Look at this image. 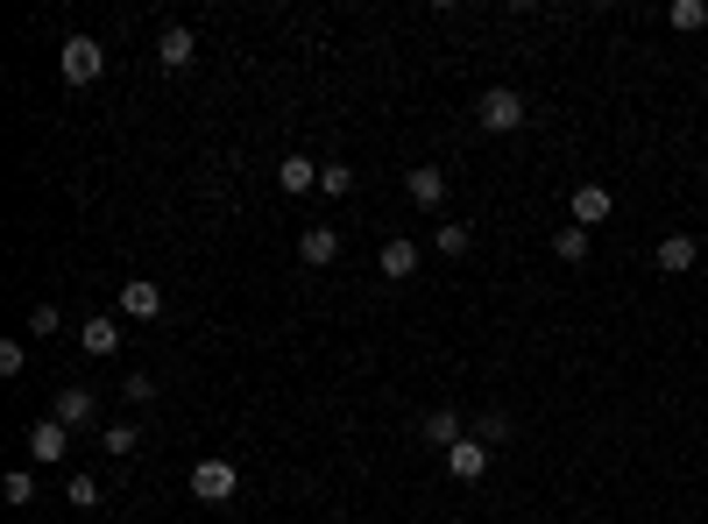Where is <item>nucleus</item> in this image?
Listing matches in <instances>:
<instances>
[{"instance_id":"obj_14","label":"nucleus","mask_w":708,"mask_h":524,"mask_svg":"<svg viewBox=\"0 0 708 524\" xmlns=\"http://www.w3.org/2000/svg\"><path fill=\"white\" fill-rule=\"evenodd\" d=\"M298 256H305L312 269H326V263L340 256V234L334 228H305V234H298Z\"/></svg>"},{"instance_id":"obj_10","label":"nucleus","mask_w":708,"mask_h":524,"mask_svg":"<svg viewBox=\"0 0 708 524\" xmlns=\"http://www.w3.org/2000/svg\"><path fill=\"white\" fill-rule=\"evenodd\" d=\"M659 269H666V277H687V269L701 263V242L695 234H666V242H659V256H652Z\"/></svg>"},{"instance_id":"obj_11","label":"nucleus","mask_w":708,"mask_h":524,"mask_svg":"<svg viewBox=\"0 0 708 524\" xmlns=\"http://www.w3.org/2000/svg\"><path fill=\"white\" fill-rule=\"evenodd\" d=\"M79 348L93 354V362H107V354H120V326L107 319V312H93V319L79 326Z\"/></svg>"},{"instance_id":"obj_6","label":"nucleus","mask_w":708,"mask_h":524,"mask_svg":"<svg viewBox=\"0 0 708 524\" xmlns=\"http://www.w3.org/2000/svg\"><path fill=\"white\" fill-rule=\"evenodd\" d=\"M404 191H411V206L440 213V206H446V171H440V163H418V171H404Z\"/></svg>"},{"instance_id":"obj_15","label":"nucleus","mask_w":708,"mask_h":524,"mask_svg":"<svg viewBox=\"0 0 708 524\" xmlns=\"http://www.w3.org/2000/svg\"><path fill=\"white\" fill-rule=\"evenodd\" d=\"M426 440L440 446V454H446V446H461V440H468V426H461V411H446V404H440V411H426Z\"/></svg>"},{"instance_id":"obj_7","label":"nucleus","mask_w":708,"mask_h":524,"mask_svg":"<svg viewBox=\"0 0 708 524\" xmlns=\"http://www.w3.org/2000/svg\"><path fill=\"white\" fill-rule=\"evenodd\" d=\"M191 57H199V36H191L185 22H171V28L156 36V65H163V71H185Z\"/></svg>"},{"instance_id":"obj_26","label":"nucleus","mask_w":708,"mask_h":524,"mask_svg":"<svg viewBox=\"0 0 708 524\" xmlns=\"http://www.w3.org/2000/svg\"><path fill=\"white\" fill-rule=\"evenodd\" d=\"M120 397H128V404H156V376H142V369H135V376L120 383Z\"/></svg>"},{"instance_id":"obj_5","label":"nucleus","mask_w":708,"mask_h":524,"mask_svg":"<svg viewBox=\"0 0 708 524\" xmlns=\"http://www.w3.org/2000/svg\"><path fill=\"white\" fill-rule=\"evenodd\" d=\"M114 305H120V319H163V291H156V283H142V277H128V283H120V291H114Z\"/></svg>"},{"instance_id":"obj_23","label":"nucleus","mask_w":708,"mask_h":524,"mask_svg":"<svg viewBox=\"0 0 708 524\" xmlns=\"http://www.w3.org/2000/svg\"><path fill=\"white\" fill-rule=\"evenodd\" d=\"M475 440H481V446H489V454H496V446L510 440V418H503V411H481V418H475Z\"/></svg>"},{"instance_id":"obj_27","label":"nucleus","mask_w":708,"mask_h":524,"mask_svg":"<svg viewBox=\"0 0 708 524\" xmlns=\"http://www.w3.org/2000/svg\"><path fill=\"white\" fill-rule=\"evenodd\" d=\"M22 362H28L22 340H0V376H22Z\"/></svg>"},{"instance_id":"obj_24","label":"nucleus","mask_w":708,"mask_h":524,"mask_svg":"<svg viewBox=\"0 0 708 524\" xmlns=\"http://www.w3.org/2000/svg\"><path fill=\"white\" fill-rule=\"evenodd\" d=\"M57 326H65V312H57V305H50V298H43V305H36V312H28V334H36V340H50V334H57Z\"/></svg>"},{"instance_id":"obj_4","label":"nucleus","mask_w":708,"mask_h":524,"mask_svg":"<svg viewBox=\"0 0 708 524\" xmlns=\"http://www.w3.org/2000/svg\"><path fill=\"white\" fill-rule=\"evenodd\" d=\"M65 454H71V426H65V418H50V411H43L36 426H28V461H36V468H57Z\"/></svg>"},{"instance_id":"obj_20","label":"nucleus","mask_w":708,"mask_h":524,"mask_svg":"<svg viewBox=\"0 0 708 524\" xmlns=\"http://www.w3.org/2000/svg\"><path fill=\"white\" fill-rule=\"evenodd\" d=\"M320 191H326V199H348V191H355V171H348V163H320Z\"/></svg>"},{"instance_id":"obj_9","label":"nucleus","mask_w":708,"mask_h":524,"mask_svg":"<svg viewBox=\"0 0 708 524\" xmlns=\"http://www.w3.org/2000/svg\"><path fill=\"white\" fill-rule=\"evenodd\" d=\"M610 185H574V199H567V213H574V228H602L610 220Z\"/></svg>"},{"instance_id":"obj_12","label":"nucleus","mask_w":708,"mask_h":524,"mask_svg":"<svg viewBox=\"0 0 708 524\" xmlns=\"http://www.w3.org/2000/svg\"><path fill=\"white\" fill-rule=\"evenodd\" d=\"M50 418H65V426L79 432V426H93V418H100V397H93V391H79V383H71V391H57V404H50Z\"/></svg>"},{"instance_id":"obj_19","label":"nucleus","mask_w":708,"mask_h":524,"mask_svg":"<svg viewBox=\"0 0 708 524\" xmlns=\"http://www.w3.org/2000/svg\"><path fill=\"white\" fill-rule=\"evenodd\" d=\"M0 497H8L14 511H28V503H36V475H28V468H14L8 482H0Z\"/></svg>"},{"instance_id":"obj_8","label":"nucleus","mask_w":708,"mask_h":524,"mask_svg":"<svg viewBox=\"0 0 708 524\" xmlns=\"http://www.w3.org/2000/svg\"><path fill=\"white\" fill-rule=\"evenodd\" d=\"M446 475H454V482H481V475H489V446L475 440H461V446H446Z\"/></svg>"},{"instance_id":"obj_13","label":"nucleus","mask_w":708,"mask_h":524,"mask_svg":"<svg viewBox=\"0 0 708 524\" xmlns=\"http://www.w3.org/2000/svg\"><path fill=\"white\" fill-rule=\"evenodd\" d=\"M277 185H283V191H320V163H312V156H298V149H291V156L277 163Z\"/></svg>"},{"instance_id":"obj_16","label":"nucleus","mask_w":708,"mask_h":524,"mask_svg":"<svg viewBox=\"0 0 708 524\" xmlns=\"http://www.w3.org/2000/svg\"><path fill=\"white\" fill-rule=\"evenodd\" d=\"M411 269H418V242H404V234H390V242H383V277H390V283H404V277H411Z\"/></svg>"},{"instance_id":"obj_18","label":"nucleus","mask_w":708,"mask_h":524,"mask_svg":"<svg viewBox=\"0 0 708 524\" xmlns=\"http://www.w3.org/2000/svg\"><path fill=\"white\" fill-rule=\"evenodd\" d=\"M666 22L681 28V36H695V28H708V0H673V8H666Z\"/></svg>"},{"instance_id":"obj_22","label":"nucleus","mask_w":708,"mask_h":524,"mask_svg":"<svg viewBox=\"0 0 708 524\" xmlns=\"http://www.w3.org/2000/svg\"><path fill=\"white\" fill-rule=\"evenodd\" d=\"M100 446H107V454H135V446H142V426H128V418H120V426L100 432Z\"/></svg>"},{"instance_id":"obj_3","label":"nucleus","mask_w":708,"mask_h":524,"mask_svg":"<svg viewBox=\"0 0 708 524\" xmlns=\"http://www.w3.org/2000/svg\"><path fill=\"white\" fill-rule=\"evenodd\" d=\"M234 489H241V468L228 454H206L199 468H191V497H199V503H228Z\"/></svg>"},{"instance_id":"obj_2","label":"nucleus","mask_w":708,"mask_h":524,"mask_svg":"<svg viewBox=\"0 0 708 524\" xmlns=\"http://www.w3.org/2000/svg\"><path fill=\"white\" fill-rule=\"evenodd\" d=\"M57 71H65L71 85H93L100 71H107V50H100V36H65V50H57Z\"/></svg>"},{"instance_id":"obj_25","label":"nucleus","mask_w":708,"mask_h":524,"mask_svg":"<svg viewBox=\"0 0 708 524\" xmlns=\"http://www.w3.org/2000/svg\"><path fill=\"white\" fill-rule=\"evenodd\" d=\"M65 497H71V511H93V503H100V482H93V475H71Z\"/></svg>"},{"instance_id":"obj_17","label":"nucleus","mask_w":708,"mask_h":524,"mask_svg":"<svg viewBox=\"0 0 708 524\" xmlns=\"http://www.w3.org/2000/svg\"><path fill=\"white\" fill-rule=\"evenodd\" d=\"M553 256L560 263H589V228H553Z\"/></svg>"},{"instance_id":"obj_21","label":"nucleus","mask_w":708,"mask_h":524,"mask_svg":"<svg viewBox=\"0 0 708 524\" xmlns=\"http://www.w3.org/2000/svg\"><path fill=\"white\" fill-rule=\"evenodd\" d=\"M432 242H440V256H468V248H475V228H461V220H446V228L432 234Z\"/></svg>"},{"instance_id":"obj_1","label":"nucleus","mask_w":708,"mask_h":524,"mask_svg":"<svg viewBox=\"0 0 708 524\" xmlns=\"http://www.w3.org/2000/svg\"><path fill=\"white\" fill-rule=\"evenodd\" d=\"M475 121L489 128V135H518L532 114H524V93H510V85H489L481 93V107H475Z\"/></svg>"}]
</instances>
